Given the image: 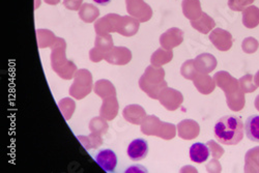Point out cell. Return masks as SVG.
<instances>
[{"label":"cell","mask_w":259,"mask_h":173,"mask_svg":"<svg viewBox=\"0 0 259 173\" xmlns=\"http://www.w3.org/2000/svg\"><path fill=\"white\" fill-rule=\"evenodd\" d=\"M245 124L237 116L226 115L214 124L213 133L218 142L226 145H235L244 138Z\"/></svg>","instance_id":"1"},{"label":"cell","mask_w":259,"mask_h":173,"mask_svg":"<svg viewBox=\"0 0 259 173\" xmlns=\"http://www.w3.org/2000/svg\"><path fill=\"white\" fill-rule=\"evenodd\" d=\"M97 164L106 172H114L117 166V157L111 149H102L95 156Z\"/></svg>","instance_id":"2"},{"label":"cell","mask_w":259,"mask_h":173,"mask_svg":"<svg viewBox=\"0 0 259 173\" xmlns=\"http://www.w3.org/2000/svg\"><path fill=\"white\" fill-rule=\"evenodd\" d=\"M127 157L132 161L143 160L148 154V143L142 138L134 139L126 149Z\"/></svg>","instance_id":"3"},{"label":"cell","mask_w":259,"mask_h":173,"mask_svg":"<svg viewBox=\"0 0 259 173\" xmlns=\"http://www.w3.org/2000/svg\"><path fill=\"white\" fill-rule=\"evenodd\" d=\"M213 45L221 51H227L232 45V37L228 31L223 29H215L209 35Z\"/></svg>","instance_id":"4"},{"label":"cell","mask_w":259,"mask_h":173,"mask_svg":"<svg viewBox=\"0 0 259 173\" xmlns=\"http://www.w3.org/2000/svg\"><path fill=\"white\" fill-rule=\"evenodd\" d=\"M128 12L138 17L141 21H147L153 12L150 8L143 3V0H127Z\"/></svg>","instance_id":"5"},{"label":"cell","mask_w":259,"mask_h":173,"mask_svg":"<svg viewBox=\"0 0 259 173\" xmlns=\"http://www.w3.org/2000/svg\"><path fill=\"white\" fill-rule=\"evenodd\" d=\"M160 41L166 49L177 47L183 41V32L178 28H171L161 36Z\"/></svg>","instance_id":"6"},{"label":"cell","mask_w":259,"mask_h":173,"mask_svg":"<svg viewBox=\"0 0 259 173\" xmlns=\"http://www.w3.org/2000/svg\"><path fill=\"white\" fill-rule=\"evenodd\" d=\"M209 157V149L204 143H194L190 147V159L195 163H203Z\"/></svg>","instance_id":"7"},{"label":"cell","mask_w":259,"mask_h":173,"mask_svg":"<svg viewBox=\"0 0 259 173\" xmlns=\"http://www.w3.org/2000/svg\"><path fill=\"white\" fill-rule=\"evenodd\" d=\"M245 132L253 142H259V115H251L245 122Z\"/></svg>","instance_id":"8"},{"label":"cell","mask_w":259,"mask_h":173,"mask_svg":"<svg viewBox=\"0 0 259 173\" xmlns=\"http://www.w3.org/2000/svg\"><path fill=\"white\" fill-rule=\"evenodd\" d=\"M243 23L247 28H255L259 24V9L251 6L243 11Z\"/></svg>","instance_id":"9"},{"label":"cell","mask_w":259,"mask_h":173,"mask_svg":"<svg viewBox=\"0 0 259 173\" xmlns=\"http://www.w3.org/2000/svg\"><path fill=\"white\" fill-rule=\"evenodd\" d=\"M183 12L187 18L195 20L201 15V8L199 0H184Z\"/></svg>","instance_id":"10"},{"label":"cell","mask_w":259,"mask_h":173,"mask_svg":"<svg viewBox=\"0 0 259 173\" xmlns=\"http://www.w3.org/2000/svg\"><path fill=\"white\" fill-rule=\"evenodd\" d=\"M198 18L199 19H195L192 21V26L194 28L197 29L198 31H201L202 33H207L211 28H213V20L206 14H201Z\"/></svg>","instance_id":"11"},{"label":"cell","mask_w":259,"mask_h":173,"mask_svg":"<svg viewBox=\"0 0 259 173\" xmlns=\"http://www.w3.org/2000/svg\"><path fill=\"white\" fill-rule=\"evenodd\" d=\"M80 16H81L82 20L86 21V22H92V21L95 20L96 17L98 16V10H97V8H95L91 5H86L82 8Z\"/></svg>","instance_id":"12"},{"label":"cell","mask_w":259,"mask_h":173,"mask_svg":"<svg viewBox=\"0 0 259 173\" xmlns=\"http://www.w3.org/2000/svg\"><path fill=\"white\" fill-rule=\"evenodd\" d=\"M196 62H199L200 66L203 67L202 68H205L206 71H212L214 66H215V60H214V57L212 55H208V54H202V55H199L197 58H196Z\"/></svg>","instance_id":"13"},{"label":"cell","mask_w":259,"mask_h":173,"mask_svg":"<svg viewBox=\"0 0 259 173\" xmlns=\"http://www.w3.org/2000/svg\"><path fill=\"white\" fill-rule=\"evenodd\" d=\"M254 2L255 0H229L228 6L232 11L242 12Z\"/></svg>","instance_id":"14"},{"label":"cell","mask_w":259,"mask_h":173,"mask_svg":"<svg viewBox=\"0 0 259 173\" xmlns=\"http://www.w3.org/2000/svg\"><path fill=\"white\" fill-rule=\"evenodd\" d=\"M172 58V52L171 51H163L162 49H159L153 56L152 60L154 63H165L167 61H170Z\"/></svg>","instance_id":"15"},{"label":"cell","mask_w":259,"mask_h":173,"mask_svg":"<svg viewBox=\"0 0 259 173\" xmlns=\"http://www.w3.org/2000/svg\"><path fill=\"white\" fill-rule=\"evenodd\" d=\"M242 47L246 53H254L258 48V41L253 37H248L243 41Z\"/></svg>","instance_id":"16"},{"label":"cell","mask_w":259,"mask_h":173,"mask_svg":"<svg viewBox=\"0 0 259 173\" xmlns=\"http://www.w3.org/2000/svg\"><path fill=\"white\" fill-rule=\"evenodd\" d=\"M243 90H245V92L247 93H252L256 90V86L252 85V76L251 75H246L245 77H243L240 80Z\"/></svg>","instance_id":"17"},{"label":"cell","mask_w":259,"mask_h":173,"mask_svg":"<svg viewBox=\"0 0 259 173\" xmlns=\"http://www.w3.org/2000/svg\"><path fill=\"white\" fill-rule=\"evenodd\" d=\"M80 3H81V0H64V6H66L67 8L75 10L79 6Z\"/></svg>","instance_id":"18"},{"label":"cell","mask_w":259,"mask_h":173,"mask_svg":"<svg viewBox=\"0 0 259 173\" xmlns=\"http://www.w3.org/2000/svg\"><path fill=\"white\" fill-rule=\"evenodd\" d=\"M94 2L100 6H108L111 3V0H94Z\"/></svg>","instance_id":"19"},{"label":"cell","mask_w":259,"mask_h":173,"mask_svg":"<svg viewBox=\"0 0 259 173\" xmlns=\"http://www.w3.org/2000/svg\"><path fill=\"white\" fill-rule=\"evenodd\" d=\"M255 83L257 86H259V71L257 72V74L255 75Z\"/></svg>","instance_id":"20"},{"label":"cell","mask_w":259,"mask_h":173,"mask_svg":"<svg viewBox=\"0 0 259 173\" xmlns=\"http://www.w3.org/2000/svg\"><path fill=\"white\" fill-rule=\"evenodd\" d=\"M255 107L257 108V110L259 111V96L256 98V101H255Z\"/></svg>","instance_id":"21"}]
</instances>
